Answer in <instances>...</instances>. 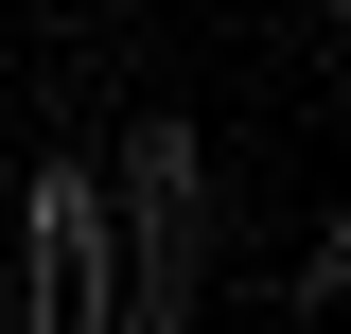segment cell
Segmentation results:
<instances>
[{"instance_id": "3", "label": "cell", "mask_w": 351, "mask_h": 334, "mask_svg": "<svg viewBox=\"0 0 351 334\" xmlns=\"http://www.w3.org/2000/svg\"><path fill=\"white\" fill-rule=\"evenodd\" d=\"M351 282V229H334V211H316V229H299V264H281V299H299V317H316V299H334Z\"/></svg>"}, {"instance_id": "4", "label": "cell", "mask_w": 351, "mask_h": 334, "mask_svg": "<svg viewBox=\"0 0 351 334\" xmlns=\"http://www.w3.org/2000/svg\"><path fill=\"white\" fill-rule=\"evenodd\" d=\"M334 18H351V0H316V36H334Z\"/></svg>"}, {"instance_id": "1", "label": "cell", "mask_w": 351, "mask_h": 334, "mask_svg": "<svg viewBox=\"0 0 351 334\" xmlns=\"http://www.w3.org/2000/svg\"><path fill=\"white\" fill-rule=\"evenodd\" d=\"M106 211H123V334H176L211 299V247H228V159L193 106H123L106 141Z\"/></svg>"}, {"instance_id": "2", "label": "cell", "mask_w": 351, "mask_h": 334, "mask_svg": "<svg viewBox=\"0 0 351 334\" xmlns=\"http://www.w3.org/2000/svg\"><path fill=\"white\" fill-rule=\"evenodd\" d=\"M0 299L36 334H106L123 317V211H106V159H88V141H53V159L18 176V264H0Z\"/></svg>"}]
</instances>
